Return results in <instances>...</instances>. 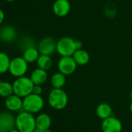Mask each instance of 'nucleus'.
Listing matches in <instances>:
<instances>
[{
  "mask_svg": "<svg viewBox=\"0 0 132 132\" xmlns=\"http://www.w3.org/2000/svg\"><path fill=\"white\" fill-rule=\"evenodd\" d=\"M16 128L20 132H33L36 127V118L33 113L23 110L16 117Z\"/></svg>",
  "mask_w": 132,
  "mask_h": 132,
  "instance_id": "f257e3e1",
  "label": "nucleus"
},
{
  "mask_svg": "<svg viewBox=\"0 0 132 132\" xmlns=\"http://www.w3.org/2000/svg\"><path fill=\"white\" fill-rule=\"evenodd\" d=\"M49 105L54 110H61L66 107L69 103L68 95L62 89H53L47 97Z\"/></svg>",
  "mask_w": 132,
  "mask_h": 132,
  "instance_id": "f03ea898",
  "label": "nucleus"
},
{
  "mask_svg": "<svg viewBox=\"0 0 132 132\" xmlns=\"http://www.w3.org/2000/svg\"><path fill=\"white\" fill-rule=\"evenodd\" d=\"M13 86L14 94L24 98L25 96L33 93L34 84L30 78L21 76L16 79V80L13 83Z\"/></svg>",
  "mask_w": 132,
  "mask_h": 132,
  "instance_id": "7ed1b4c3",
  "label": "nucleus"
},
{
  "mask_svg": "<svg viewBox=\"0 0 132 132\" xmlns=\"http://www.w3.org/2000/svg\"><path fill=\"white\" fill-rule=\"evenodd\" d=\"M44 106V101L40 95L30 93L23 99V110L31 113L40 112Z\"/></svg>",
  "mask_w": 132,
  "mask_h": 132,
  "instance_id": "20e7f679",
  "label": "nucleus"
},
{
  "mask_svg": "<svg viewBox=\"0 0 132 132\" xmlns=\"http://www.w3.org/2000/svg\"><path fill=\"white\" fill-rule=\"evenodd\" d=\"M75 40L69 37H61L57 42V52L61 56H72L76 52Z\"/></svg>",
  "mask_w": 132,
  "mask_h": 132,
  "instance_id": "39448f33",
  "label": "nucleus"
},
{
  "mask_svg": "<svg viewBox=\"0 0 132 132\" xmlns=\"http://www.w3.org/2000/svg\"><path fill=\"white\" fill-rule=\"evenodd\" d=\"M28 64L23 57H16L10 61L9 72L16 78L24 76L28 70Z\"/></svg>",
  "mask_w": 132,
  "mask_h": 132,
  "instance_id": "423d86ee",
  "label": "nucleus"
},
{
  "mask_svg": "<svg viewBox=\"0 0 132 132\" xmlns=\"http://www.w3.org/2000/svg\"><path fill=\"white\" fill-rule=\"evenodd\" d=\"M77 65L78 64L72 56H65L61 57L57 64V67L60 72L65 76H69L75 72Z\"/></svg>",
  "mask_w": 132,
  "mask_h": 132,
  "instance_id": "0eeeda50",
  "label": "nucleus"
},
{
  "mask_svg": "<svg viewBox=\"0 0 132 132\" xmlns=\"http://www.w3.org/2000/svg\"><path fill=\"white\" fill-rule=\"evenodd\" d=\"M14 128H16V117L11 111L0 113V131L10 132Z\"/></svg>",
  "mask_w": 132,
  "mask_h": 132,
  "instance_id": "6e6552de",
  "label": "nucleus"
},
{
  "mask_svg": "<svg viewBox=\"0 0 132 132\" xmlns=\"http://www.w3.org/2000/svg\"><path fill=\"white\" fill-rule=\"evenodd\" d=\"M38 51L40 54L50 56L57 51V42L52 37H44L39 42Z\"/></svg>",
  "mask_w": 132,
  "mask_h": 132,
  "instance_id": "1a4fd4ad",
  "label": "nucleus"
},
{
  "mask_svg": "<svg viewBox=\"0 0 132 132\" xmlns=\"http://www.w3.org/2000/svg\"><path fill=\"white\" fill-rule=\"evenodd\" d=\"M103 132H121L122 123L120 120L113 116L103 120L101 124Z\"/></svg>",
  "mask_w": 132,
  "mask_h": 132,
  "instance_id": "9d476101",
  "label": "nucleus"
},
{
  "mask_svg": "<svg viewBox=\"0 0 132 132\" xmlns=\"http://www.w3.org/2000/svg\"><path fill=\"white\" fill-rule=\"evenodd\" d=\"M71 10V4L69 0H56L53 4V12L59 17L67 16Z\"/></svg>",
  "mask_w": 132,
  "mask_h": 132,
  "instance_id": "9b49d317",
  "label": "nucleus"
},
{
  "mask_svg": "<svg viewBox=\"0 0 132 132\" xmlns=\"http://www.w3.org/2000/svg\"><path fill=\"white\" fill-rule=\"evenodd\" d=\"M5 105H6V107L7 108V110L11 112L19 111L23 109L22 97L13 93L11 96L6 98Z\"/></svg>",
  "mask_w": 132,
  "mask_h": 132,
  "instance_id": "f8f14e48",
  "label": "nucleus"
},
{
  "mask_svg": "<svg viewBox=\"0 0 132 132\" xmlns=\"http://www.w3.org/2000/svg\"><path fill=\"white\" fill-rule=\"evenodd\" d=\"M17 36L16 30L10 25H6L1 28L0 30V39L4 42H12Z\"/></svg>",
  "mask_w": 132,
  "mask_h": 132,
  "instance_id": "ddd939ff",
  "label": "nucleus"
},
{
  "mask_svg": "<svg viewBox=\"0 0 132 132\" xmlns=\"http://www.w3.org/2000/svg\"><path fill=\"white\" fill-rule=\"evenodd\" d=\"M30 78L34 85L41 86L44 83H45V82L47 79V72L46 70L38 68L32 72Z\"/></svg>",
  "mask_w": 132,
  "mask_h": 132,
  "instance_id": "4468645a",
  "label": "nucleus"
},
{
  "mask_svg": "<svg viewBox=\"0 0 132 132\" xmlns=\"http://www.w3.org/2000/svg\"><path fill=\"white\" fill-rule=\"evenodd\" d=\"M51 125V118L47 113H40L36 117L37 129L46 130H49Z\"/></svg>",
  "mask_w": 132,
  "mask_h": 132,
  "instance_id": "2eb2a0df",
  "label": "nucleus"
},
{
  "mask_svg": "<svg viewBox=\"0 0 132 132\" xmlns=\"http://www.w3.org/2000/svg\"><path fill=\"white\" fill-rule=\"evenodd\" d=\"M96 113L99 118L104 120V119L112 116L113 110H112V107L110 106V105H109L108 103H102L97 106Z\"/></svg>",
  "mask_w": 132,
  "mask_h": 132,
  "instance_id": "dca6fc26",
  "label": "nucleus"
},
{
  "mask_svg": "<svg viewBox=\"0 0 132 132\" xmlns=\"http://www.w3.org/2000/svg\"><path fill=\"white\" fill-rule=\"evenodd\" d=\"M40 54L38 49H37L34 47H30L23 51V57L27 63H33L37 61Z\"/></svg>",
  "mask_w": 132,
  "mask_h": 132,
  "instance_id": "f3484780",
  "label": "nucleus"
},
{
  "mask_svg": "<svg viewBox=\"0 0 132 132\" xmlns=\"http://www.w3.org/2000/svg\"><path fill=\"white\" fill-rule=\"evenodd\" d=\"M72 57L78 65H85L89 61V54L86 51L83 49L76 51Z\"/></svg>",
  "mask_w": 132,
  "mask_h": 132,
  "instance_id": "a211bd4d",
  "label": "nucleus"
},
{
  "mask_svg": "<svg viewBox=\"0 0 132 132\" xmlns=\"http://www.w3.org/2000/svg\"><path fill=\"white\" fill-rule=\"evenodd\" d=\"M66 82L65 75L61 72H56L53 74L51 79V83L54 89H61Z\"/></svg>",
  "mask_w": 132,
  "mask_h": 132,
  "instance_id": "6ab92c4d",
  "label": "nucleus"
},
{
  "mask_svg": "<svg viewBox=\"0 0 132 132\" xmlns=\"http://www.w3.org/2000/svg\"><path fill=\"white\" fill-rule=\"evenodd\" d=\"M37 65L40 69H42L44 70H49L52 66V59L49 55L46 54H40L37 61Z\"/></svg>",
  "mask_w": 132,
  "mask_h": 132,
  "instance_id": "aec40b11",
  "label": "nucleus"
},
{
  "mask_svg": "<svg viewBox=\"0 0 132 132\" xmlns=\"http://www.w3.org/2000/svg\"><path fill=\"white\" fill-rule=\"evenodd\" d=\"M13 93V84L6 81H0V96L6 98Z\"/></svg>",
  "mask_w": 132,
  "mask_h": 132,
  "instance_id": "412c9836",
  "label": "nucleus"
},
{
  "mask_svg": "<svg viewBox=\"0 0 132 132\" xmlns=\"http://www.w3.org/2000/svg\"><path fill=\"white\" fill-rule=\"evenodd\" d=\"M10 58L9 55L4 52H0V74L6 73L9 71Z\"/></svg>",
  "mask_w": 132,
  "mask_h": 132,
  "instance_id": "4be33fe9",
  "label": "nucleus"
},
{
  "mask_svg": "<svg viewBox=\"0 0 132 132\" xmlns=\"http://www.w3.org/2000/svg\"><path fill=\"white\" fill-rule=\"evenodd\" d=\"M43 92L42 87L40 85H34V89H33V93L37 94V95H41Z\"/></svg>",
  "mask_w": 132,
  "mask_h": 132,
  "instance_id": "5701e85b",
  "label": "nucleus"
},
{
  "mask_svg": "<svg viewBox=\"0 0 132 132\" xmlns=\"http://www.w3.org/2000/svg\"><path fill=\"white\" fill-rule=\"evenodd\" d=\"M75 44H76V51L77 50H79V49H82V44L80 40H75Z\"/></svg>",
  "mask_w": 132,
  "mask_h": 132,
  "instance_id": "b1692460",
  "label": "nucleus"
},
{
  "mask_svg": "<svg viewBox=\"0 0 132 132\" xmlns=\"http://www.w3.org/2000/svg\"><path fill=\"white\" fill-rule=\"evenodd\" d=\"M4 17H5V15H4V13L2 9H0V24H1L3 20H4Z\"/></svg>",
  "mask_w": 132,
  "mask_h": 132,
  "instance_id": "393cba45",
  "label": "nucleus"
},
{
  "mask_svg": "<svg viewBox=\"0 0 132 132\" xmlns=\"http://www.w3.org/2000/svg\"><path fill=\"white\" fill-rule=\"evenodd\" d=\"M33 132H51L50 129L49 130H39V129H35Z\"/></svg>",
  "mask_w": 132,
  "mask_h": 132,
  "instance_id": "a878e982",
  "label": "nucleus"
},
{
  "mask_svg": "<svg viewBox=\"0 0 132 132\" xmlns=\"http://www.w3.org/2000/svg\"><path fill=\"white\" fill-rule=\"evenodd\" d=\"M10 132H20L18 129H16V128H14V129H13V130H11Z\"/></svg>",
  "mask_w": 132,
  "mask_h": 132,
  "instance_id": "bb28decb",
  "label": "nucleus"
},
{
  "mask_svg": "<svg viewBox=\"0 0 132 132\" xmlns=\"http://www.w3.org/2000/svg\"><path fill=\"white\" fill-rule=\"evenodd\" d=\"M130 113H131V114H132V102H131L130 104Z\"/></svg>",
  "mask_w": 132,
  "mask_h": 132,
  "instance_id": "cd10ccee",
  "label": "nucleus"
},
{
  "mask_svg": "<svg viewBox=\"0 0 132 132\" xmlns=\"http://www.w3.org/2000/svg\"><path fill=\"white\" fill-rule=\"evenodd\" d=\"M5 1L9 2V3H11V2H14V1H16V0H5Z\"/></svg>",
  "mask_w": 132,
  "mask_h": 132,
  "instance_id": "c85d7f7f",
  "label": "nucleus"
},
{
  "mask_svg": "<svg viewBox=\"0 0 132 132\" xmlns=\"http://www.w3.org/2000/svg\"><path fill=\"white\" fill-rule=\"evenodd\" d=\"M0 30H1V28H0Z\"/></svg>",
  "mask_w": 132,
  "mask_h": 132,
  "instance_id": "c756f323",
  "label": "nucleus"
},
{
  "mask_svg": "<svg viewBox=\"0 0 132 132\" xmlns=\"http://www.w3.org/2000/svg\"><path fill=\"white\" fill-rule=\"evenodd\" d=\"M0 132H3V131H0Z\"/></svg>",
  "mask_w": 132,
  "mask_h": 132,
  "instance_id": "7c9ffc66",
  "label": "nucleus"
},
{
  "mask_svg": "<svg viewBox=\"0 0 132 132\" xmlns=\"http://www.w3.org/2000/svg\"><path fill=\"white\" fill-rule=\"evenodd\" d=\"M121 132H123V131H121Z\"/></svg>",
  "mask_w": 132,
  "mask_h": 132,
  "instance_id": "2f4dec72",
  "label": "nucleus"
}]
</instances>
